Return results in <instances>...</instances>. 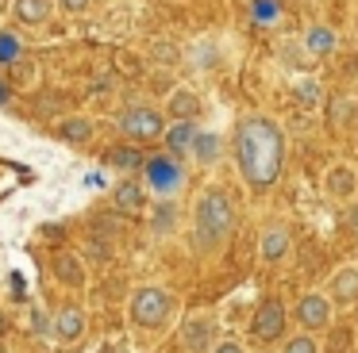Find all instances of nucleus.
Listing matches in <instances>:
<instances>
[{
  "label": "nucleus",
  "mask_w": 358,
  "mask_h": 353,
  "mask_svg": "<svg viewBox=\"0 0 358 353\" xmlns=\"http://www.w3.org/2000/svg\"><path fill=\"white\" fill-rule=\"evenodd\" d=\"M235 158L250 188H270L285 165V130L266 115H247L235 127Z\"/></svg>",
  "instance_id": "obj_1"
},
{
  "label": "nucleus",
  "mask_w": 358,
  "mask_h": 353,
  "mask_svg": "<svg viewBox=\"0 0 358 353\" xmlns=\"http://www.w3.org/2000/svg\"><path fill=\"white\" fill-rule=\"evenodd\" d=\"M235 227V207H231V196L220 188H208L201 200H196V211H193V246L201 253L208 250H220L227 242Z\"/></svg>",
  "instance_id": "obj_2"
},
{
  "label": "nucleus",
  "mask_w": 358,
  "mask_h": 353,
  "mask_svg": "<svg viewBox=\"0 0 358 353\" xmlns=\"http://www.w3.org/2000/svg\"><path fill=\"white\" fill-rule=\"evenodd\" d=\"M173 315V296L158 284H147L131 296V322L143 330H158L166 326V319Z\"/></svg>",
  "instance_id": "obj_3"
},
{
  "label": "nucleus",
  "mask_w": 358,
  "mask_h": 353,
  "mask_svg": "<svg viewBox=\"0 0 358 353\" xmlns=\"http://www.w3.org/2000/svg\"><path fill=\"white\" fill-rule=\"evenodd\" d=\"M162 130H166V119L158 107L139 104L120 115V135L131 138V142H155V138H162Z\"/></svg>",
  "instance_id": "obj_4"
},
{
  "label": "nucleus",
  "mask_w": 358,
  "mask_h": 353,
  "mask_svg": "<svg viewBox=\"0 0 358 353\" xmlns=\"http://www.w3.org/2000/svg\"><path fill=\"white\" fill-rule=\"evenodd\" d=\"M143 173H147V184L162 196H173V192L185 184V169L173 153H158V158H147L143 161Z\"/></svg>",
  "instance_id": "obj_5"
},
{
  "label": "nucleus",
  "mask_w": 358,
  "mask_h": 353,
  "mask_svg": "<svg viewBox=\"0 0 358 353\" xmlns=\"http://www.w3.org/2000/svg\"><path fill=\"white\" fill-rule=\"evenodd\" d=\"M285 322H289L285 307H281L278 299H266L255 311V319H250V334H255L258 342H278V338L285 334Z\"/></svg>",
  "instance_id": "obj_6"
},
{
  "label": "nucleus",
  "mask_w": 358,
  "mask_h": 353,
  "mask_svg": "<svg viewBox=\"0 0 358 353\" xmlns=\"http://www.w3.org/2000/svg\"><path fill=\"white\" fill-rule=\"evenodd\" d=\"M112 207H116L120 215H139L143 207H147V188H143L139 181H131V176H124V181L112 188Z\"/></svg>",
  "instance_id": "obj_7"
},
{
  "label": "nucleus",
  "mask_w": 358,
  "mask_h": 353,
  "mask_svg": "<svg viewBox=\"0 0 358 353\" xmlns=\"http://www.w3.org/2000/svg\"><path fill=\"white\" fill-rule=\"evenodd\" d=\"M296 322L304 330H324L331 322V299L327 296H304L296 303Z\"/></svg>",
  "instance_id": "obj_8"
},
{
  "label": "nucleus",
  "mask_w": 358,
  "mask_h": 353,
  "mask_svg": "<svg viewBox=\"0 0 358 353\" xmlns=\"http://www.w3.org/2000/svg\"><path fill=\"white\" fill-rule=\"evenodd\" d=\"M85 326H89L85 311L73 307V303L55 315V338H62V342H81V338H85Z\"/></svg>",
  "instance_id": "obj_9"
},
{
  "label": "nucleus",
  "mask_w": 358,
  "mask_h": 353,
  "mask_svg": "<svg viewBox=\"0 0 358 353\" xmlns=\"http://www.w3.org/2000/svg\"><path fill=\"white\" fill-rule=\"evenodd\" d=\"M55 8H58L55 0H16V4H12V15H16L24 27H43V23L55 15Z\"/></svg>",
  "instance_id": "obj_10"
},
{
  "label": "nucleus",
  "mask_w": 358,
  "mask_h": 353,
  "mask_svg": "<svg viewBox=\"0 0 358 353\" xmlns=\"http://www.w3.org/2000/svg\"><path fill=\"white\" fill-rule=\"evenodd\" d=\"M162 135H166V150H170L173 158H181V153H189V146H193V138H196V123L193 119H173Z\"/></svg>",
  "instance_id": "obj_11"
},
{
  "label": "nucleus",
  "mask_w": 358,
  "mask_h": 353,
  "mask_svg": "<svg viewBox=\"0 0 358 353\" xmlns=\"http://www.w3.org/2000/svg\"><path fill=\"white\" fill-rule=\"evenodd\" d=\"M212 326H216L212 319H189L185 326H181V345H185L189 353H204L212 345Z\"/></svg>",
  "instance_id": "obj_12"
},
{
  "label": "nucleus",
  "mask_w": 358,
  "mask_h": 353,
  "mask_svg": "<svg viewBox=\"0 0 358 353\" xmlns=\"http://www.w3.org/2000/svg\"><path fill=\"white\" fill-rule=\"evenodd\" d=\"M289 253V230L285 227H270V230H262V242H258V257L262 261H281Z\"/></svg>",
  "instance_id": "obj_13"
},
{
  "label": "nucleus",
  "mask_w": 358,
  "mask_h": 353,
  "mask_svg": "<svg viewBox=\"0 0 358 353\" xmlns=\"http://www.w3.org/2000/svg\"><path fill=\"white\" fill-rule=\"evenodd\" d=\"M324 188H327V196H335V200H350V196H355V188H358L355 169H350V165H335L331 173H327Z\"/></svg>",
  "instance_id": "obj_14"
},
{
  "label": "nucleus",
  "mask_w": 358,
  "mask_h": 353,
  "mask_svg": "<svg viewBox=\"0 0 358 353\" xmlns=\"http://www.w3.org/2000/svg\"><path fill=\"white\" fill-rule=\"evenodd\" d=\"M331 299L339 307H347V303H355L358 299V269H339V273L331 276Z\"/></svg>",
  "instance_id": "obj_15"
},
{
  "label": "nucleus",
  "mask_w": 358,
  "mask_h": 353,
  "mask_svg": "<svg viewBox=\"0 0 358 353\" xmlns=\"http://www.w3.org/2000/svg\"><path fill=\"white\" fill-rule=\"evenodd\" d=\"M55 276L66 284V288H81V284H85V265H81L78 253H58L55 257Z\"/></svg>",
  "instance_id": "obj_16"
},
{
  "label": "nucleus",
  "mask_w": 358,
  "mask_h": 353,
  "mask_svg": "<svg viewBox=\"0 0 358 353\" xmlns=\"http://www.w3.org/2000/svg\"><path fill=\"white\" fill-rule=\"evenodd\" d=\"M166 107H170L173 119H196V112H201V96H196L193 89H178L170 100H166Z\"/></svg>",
  "instance_id": "obj_17"
},
{
  "label": "nucleus",
  "mask_w": 358,
  "mask_h": 353,
  "mask_svg": "<svg viewBox=\"0 0 358 353\" xmlns=\"http://www.w3.org/2000/svg\"><path fill=\"white\" fill-rule=\"evenodd\" d=\"M304 46H308L312 58H327V54L339 46V35H335L331 27H312L308 35H304Z\"/></svg>",
  "instance_id": "obj_18"
},
{
  "label": "nucleus",
  "mask_w": 358,
  "mask_h": 353,
  "mask_svg": "<svg viewBox=\"0 0 358 353\" xmlns=\"http://www.w3.org/2000/svg\"><path fill=\"white\" fill-rule=\"evenodd\" d=\"M281 15H285V0H255L250 4V20L258 27H273V23H281Z\"/></svg>",
  "instance_id": "obj_19"
},
{
  "label": "nucleus",
  "mask_w": 358,
  "mask_h": 353,
  "mask_svg": "<svg viewBox=\"0 0 358 353\" xmlns=\"http://www.w3.org/2000/svg\"><path fill=\"white\" fill-rule=\"evenodd\" d=\"M20 58H24V35L4 27L0 31V66H16Z\"/></svg>",
  "instance_id": "obj_20"
},
{
  "label": "nucleus",
  "mask_w": 358,
  "mask_h": 353,
  "mask_svg": "<svg viewBox=\"0 0 358 353\" xmlns=\"http://www.w3.org/2000/svg\"><path fill=\"white\" fill-rule=\"evenodd\" d=\"M104 161H108L112 169H120V173H131V169H143V153L135 150V146H116V150L104 153Z\"/></svg>",
  "instance_id": "obj_21"
},
{
  "label": "nucleus",
  "mask_w": 358,
  "mask_h": 353,
  "mask_svg": "<svg viewBox=\"0 0 358 353\" xmlns=\"http://www.w3.org/2000/svg\"><path fill=\"white\" fill-rule=\"evenodd\" d=\"M58 135L66 138V142H89V138L96 135L93 119H85V115H73V119H66L62 127H58Z\"/></svg>",
  "instance_id": "obj_22"
},
{
  "label": "nucleus",
  "mask_w": 358,
  "mask_h": 353,
  "mask_svg": "<svg viewBox=\"0 0 358 353\" xmlns=\"http://www.w3.org/2000/svg\"><path fill=\"white\" fill-rule=\"evenodd\" d=\"M189 153H196V161L212 165V161L220 158V135H201V130H196V138H193V146H189Z\"/></svg>",
  "instance_id": "obj_23"
},
{
  "label": "nucleus",
  "mask_w": 358,
  "mask_h": 353,
  "mask_svg": "<svg viewBox=\"0 0 358 353\" xmlns=\"http://www.w3.org/2000/svg\"><path fill=\"white\" fill-rule=\"evenodd\" d=\"M173 215H178V211H173V204H166V200H162V204L155 207V230H166V234H170V230H173Z\"/></svg>",
  "instance_id": "obj_24"
},
{
  "label": "nucleus",
  "mask_w": 358,
  "mask_h": 353,
  "mask_svg": "<svg viewBox=\"0 0 358 353\" xmlns=\"http://www.w3.org/2000/svg\"><path fill=\"white\" fill-rule=\"evenodd\" d=\"M281 353H320V345L312 342L308 334H296V338H289V342H285V350H281Z\"/></svg>",
  "instance_id": "obj_25"
},
{
  "label": "nucleus",
  "mask_w": 358,
  "mask_h": 353,
  "mask_svg": "<svg viewBox=\"0 0 358 353\" xmlns=\"http://www.w3.org/2000/svg\"><path fill=\"white\" fill-rule=\"evenodd\" d=\"M31 330H35V334H55V319H50L43 307H35V311H31Z\"/></svg>",
  "instance_id": "obj_26"
},
{
  "label": "nucleus",
  "mask_w": 358,
  "mask_h": 353,
  "mask_svg": "<svg viewBox=\"0 0 358 353\" xmlns=\"http://www.w3.org/2000/svg\"><path fill=\"white\" fill-rule=\"evenodd\" d=\"M350 350V330H331L327 338V353H347Z\"/></svg>",
  "instance_id": "obj_27"
},
{
  "label": "nucleus",
  "mask_w": 358,
  "mask_h": 353,
  "mask_svg": "<svg viewBox=\"0 0 358 353\" xmlns=\"http://www.w3.org/2000/svg\"><path fill=\"white\" fill-rule=\"evenodd\" d=\"M55 4L62 8V12H70V15H81V12H89L93 0H55Z\"/></svg>",
  "instance_id": "obj_28"
},
{
  "label": "nucleus",
  "mask_w": 358,
  "mask_h": 353,
  "mask_svg": "<svg viewBox=\"0 0 358 353\" xmlns=\"http://www.w3.org/2000/svg\"><path fill=\"white\" fill-rule=\"evenodd\" d=\"M296 96H301V100H308V104H312V100L320 96V89H316V84L308 81V84H301V89H296Z\"/></svg>",
  "instance_id": "obj_29"
},
{
  "label": "nucleus",
  "mask_w": 358,
  "mask_h": 353,
  "mask_svg": "<svg viewBox=\"0 0 358 353\" xmlns=\"http://www.w3.org/2000/svg\"><path fill=\"white\" fill-rule=\"evenodd\" d=\"M212 353H247V350H243L239 342H220V345H216V350H212Z\"/></svg>",
  "instance_id": "obj_30"
},
{
  "label": "nucleus",
  "mask_w": 358,
  "mask_h": 353,
  "mask_svg": "<svg viewBox=\"0 0 358 353\" xmlns=\"http://www.w3.org/2000/svg\"><path fill=\"white\" fill-rule=\"evenodd\" d=\"M347 227H350V230H355V234H358V207H355V211H350V219H347Z\"/></svg>",
  "instance_id": "obj_31"
},
{
  "label": "nucleus",
  "mask_w": 358,
  "mask_h": 353,
  "mask_svg": "<svg viewBox=\"0 0 358 353\" xmlns=\"http://www.w3.org/2000/svg\"><path fill=\"white\" fill-rule=\"evenodd\" d=\"M4 100H8V89H4V84H0V104H4Z\"/></svg>",
  "instance_id": "obj_32"
},
{
  "label": "nucleus",
  "mask_w": 358,
  "mask_h": 353,
  "mask_svg": "<svg viewBox=\"0 0 358 353\" xmlns=\"http://www.w3.org/2000/svg\"><path fill=\"white\" fill-rule=\"evenodd\" d=\"M0 334H4V315H0Z\"/></svg>",
  "instance_id": "obj_33"
},
{
  "label": "nucleus",
  "mask_w": 358,
  "mask_h": 353,
  "mask_svg": "<svg viewBox=\"0 0 358 353\" xmlns=\"http://www.w3.org/2000/svg\"><path fill=\"white\" fill-rule=\"evenodd\" d=\"M108 353H127V350H108Z\"/></svg>",
  "instance_id": "obj_34"
}]
</instances>
